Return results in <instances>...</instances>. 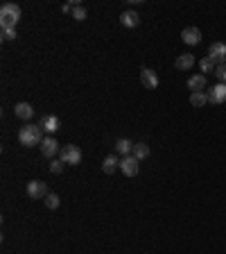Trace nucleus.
Here are the masks:
<instances>
[{"instance_id":"nucleus-21","label":"nucleus","mask_w":226,"mask_h":254,"mask_svg":"<svg viewBox=\"0 0 226 254\" xmlns=\"http://www.w3.org/2000/svg\"><path fill=\"white\" fill-rule=\"evenodd\" d=\"M199 68H201V73H215V68H217V66L213 64V61H210V59H201L199 61Z\"/></svg>"},{"instance_id":"nucleus-2","label":"nucleus","mask_w":226,"mask_h":254,"mask_svg":"<svg viewBox=\"0 0 226 254\" xmlns=\"http://www.w3.org/2000/svg\"><path fill=\"white\" fill-rule=\"evenodd\" d=\"M20 20V7L14 2H5L0 7V27L2 30H12L16 27V23Z\"/></svg>"},{"instance_id":"nucleus-20","label":"nucleus","mask_w":226,"mask_h":254,"mask_svg":"<svg viewBox=\"0 0 226 254\" xmlns=\"http://www.w3.org/2000/svg\"><path fill=\"white\" fill-rule=\"evenodd\" d=\"M59 202H61V200H59L57 193H48V197H45V207H48V209H57Z\"/></svg>"},{"instance_id":"nucleus-6","label":"nucleus","mask_w":226,"mask_h":254,"mask_svg":"<svg viewBox=\"0 0 226 254\" xmlns=\"http://www.w3.org/2000/svg\"><path fill=\"white\" fill-rule=\"evenodd\" d=\"M27 195L32 197V200L48 197V186H45V182H41V179H32V182L27 184Z\"/></svg>"},{"instance_id":"nucleus-19","label":"nucleus","mask_w":226,"mask_h":254,"mask_svg":"<svg viewBox=\"0 0 226 254\" xmlns=\"http://www.w3.org/2000/svg\"><path fill=\"white\" fill-rule=\"evenodd\" d=\"M208 102V96L204 91H197V93H190V104L192 107H204Z\"/></svg>"},{"instance_id":"nucleus-8","label":"nucleus","mask_w":226,"mask_h":254,"mask_svg":"<svg viewBox=\"0 0 226 254\" xmlns=\"http://www.w3.org/2000/svg\"><path fill=\"white\" fill-rule=\"evenodd\" d=\"M41 152H43V156H48V159H52L54 155H59L61 148H59L57 138H54V137H45L43 143H41Z\"/></svg>"},{"instance_id":"nucleus-4","label":"nucleus","mask_w":226,"mask_h":254,"mask_svg":"<svg viewBox=\"0 0 226 254\" xmlns=\"http://www.w3.org/2000/svg\"><path fill=\"white\" fill-rule=\"evenodd\" d=\"M208 59H210L215 66L226 64V43H222V41H215L213 46L208 48Z\"/></svg>"},{"instance_id":"nucleus-10","label":"nucleus","mask_w":226,"mask_h":254,"mask_svg":"<svg viewBox=\"0 0 226 254\" xmlns=\"http://www.w3.org/2000/svg\"><path fill=\"white\" fill-rule=\"evenodd\" d=\"M41 130L45 132V134H48V137H52V134H54V132L59 130V127H61V123H59V118L57 116H43L41 118Z\"/></svg>"},{"instance_id":"nucleus-22","label":"nucleus","mask_w":226,"mask_h":254,"mask_svg":"<svg viewBox=\"0 0 226 254\" xmlns=\"http://www.w3.org/2000/svg\"><path fill=\"white\" fill-rule=\"evenodd\" d=\"M75 20H86V9L82 5H75V9H72V14H70Z\"/></svg>"},{"instance_id":"nucleus-25","label":"nucleus","mask_w":226,"mask_h":254,"mask_svg":"<svg viewBox=\"0 0 226 254\" xmlns=\"http://www.w3.org/2000/svg\"><path fill=\"white\" fill-rule=\"evenodd\" d=\"M2 39H5V41H14V39H16V27H12V30H2Z\"/></svg>"},{"instance_id":"nucleus-15","label":"nucleus","mask_w":226,"mask_h":254,"mask_svg":"<svg viewBox=\"0 0 226 254\" xmlns=\"http://www.w3.org/2000/svg\"><path fill=\"white\" fill-rule=\"evenodd\" d=\"M134 145L129 138H118V143H116V152L118 155H122V156H129L131 152H134Z\"/></svg>"},{"instance_id":"nucleus-9","label":"nucleus","mask_w":226,"mask_h":254,"mask_svg":"<svg viewBox=\"0 0 226 254\" xmlns=\"http://www.w3.org/2000/svg\"><path fill=\"white\" fill-rule=\"evenodd\" d=\"M181 39H183V43H188V46H197V43H201V30L199 27H186V30L181 32Z\"/></svg>"},{"instance_id":"nucleus-1","label":"nucleus","mask_w":226,"mask_h":254,"mask_svg":"<svg viewBox=\"0 0 226 254\" xmlns=\"http://www.w3.org/2000/svg\"><path fill=\"white\" fill-rule=\"evenodd\" d=\"M43 130H41V125H25V127H20L18 132V141L20 145H25V148H32V145H41L43 143Z\"/></svg>"},{"instance_id":"nucleus-14","label":"nucleus","mask_w":226,"mask_h":254,"mask_svg":"<svg viewBox=\"0 0 226 254\" xmlns=\"http://www.w3.org/2000/svg\"><path fill=\"white\" fill-rule=\"evenodd\" d=\"M118 168H120V159H118V155H109V156H104V161H102V170L106 173V175H111V173H116Z\"/></svg>"},{"instance_id":"nucleus-23","label":"nucleus","mask_w":226,"mask_h":254,"mask_svg":"<svg viewBox=\"0 0 226 254\" xmlns=\"http://www.w3.org/2000/svg\"><path fill=\"white\" fill-rule=\"evenodd\" d=\"M215 78L220 79V84H226V64H222V66L215 68Z\"/></svg>"},{"instance_id":"nucleus-12","label":"nucleus","mask_w":226,"mask_h":254,"mask_svg":"<svg viewBox=\"0 0 226 254\" xmlns=\"http://www.w3.org/2000/svg\"><path fill=\"white\" fill-rule=\"evenodd\" d=\"M208 102H213V104L226 102V84H215L213 91L208 93Z\"/></svg>"},{"instance_id":"nucleus-16","label":"nucleus","mask_w":226,"mask_h":254,"mask_svg":"<svg viewBox=\"0 0 226 254\" xmlns=\"http://www.w3.org/2000/svg\"><path fill=\"white\" fill-rule=\"evenodd\" d=\"M194 66V55H179V57H176V68H179V71H190V68H192Z\"/></svg>"},{"instance_id":"nucleus-17","label":"nucleus","mask_w":226,"mask_h":254,"mask_svg":"<svg viewBox=\"0 0 226 254\" xmlns=\"http://www.w3.org/2000/svg\"><path fill=\"white\" fill-rule=\"evenodd\" d=\"M206 86V75H192V78L188 79V89L192 93H197V91H201Z\"/></svg>"},{"instance_id":"nucleus-11","label":"nucleus","mask_w":226,"mask_h":254,"mask_svg":"<svg viewBox=\"0 0 226 254\" xmlns=\"http://www.w3.org/2000/svg\"><path fill=\"white\" fill-rule=\"evenodd\" d=\"M120 23H122V27H138L140 25V14L134 12V9H127L120 16Z\"/></svg>"},{"instance_id":"nucleus-7","label":"nucleus","mask_w":226,"mask_h":254,"mask_svg":"<svg viewBox=\"0 0 226 254\" xmlns=\"http://www.w3.org/2000/svg\"><path fill=\"white\" fill-rule=\"evenodd\" d=\"M140 82L145 89H158V75L152 68H147V66L140 68Z\"/></svg>"},{"instance_id":"nucleus-18","label":"nucleus","mask_w":226,"mask_h":254,"mask_svg":"<svg viewBox=\"0 0 226 254\" xmlns=\"http://www.w3.org/2000/svg\"><path fill=\"white\" fill-rule=\"evenodd\" d=\"M131 155H134L138 161L147 159V156H149V145H147V143H136V145H134V152H131Z\"/></svg>"},{"instance_id":"nucleus-13","label":"nucleus","mask_w":226,"mask_h":254,"mask_svg":"<svg viewBox=\"0 0 226 254\" xmlns=\"http://www.w3.org/2000/svg\"><path fill=\"white\" fill-rule=\"evenodd\" d=\"M14 114L20 118V120H30V118L34 116V109L30 102H18L16 107H14Z\"/></svg>"},{"instance_id":"nucleus-3","label":"nucleus","mask_w":226,"mask_h":254,"mask_svg":"<svg viewBox=\"0 0 226 254\" xmlns=\"http://www.w3.org/2000/svg\"><path fill=\"white\" fill-rule=\"evenodd\" d=\"M82 150H79L77 145H64L61 148V152H59V159L64 163H68V166H79L82 163Z\"/></svg>"},{"instance_id":"nucleus-5","label":"nucleus","mask_w":226,"mask_h":254,"mask_svg":"<svg viewBox=\"0 0 226 254\" xmlns=\"http://www.w3.org/2000/svg\"><path fill=\"white\" fill-rule=\"evenodd\" d=\"M138 168H140V161H138L134 155L122 156V159H120V170H122V175L136 177V175H138Z\"/></svg>"},{"instance_id":"nucleus-24","label":"nucleus","mask_w":226,"mask_h":254,"mask_svg":"<svg viewBox=\"0 0 226 254\" xmlns=\"http://www.w3.org/2000/svg\"><path fill=\"white\" fill-rule=\"evenodd\" d=\"M50 170L54 173V175H59V173L64 170V161H61V159H52V161H50Z\"/></svg>"}]
</instances>
